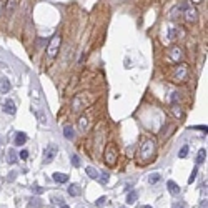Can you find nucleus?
I'll use <instances>...</instances> for the list:
<instances>
[{
	"mask_svg": "<svg viewBox=\"0 0 208 208\" xmlns=\"http://www.w3.org/2000/svg\"><path fill=\"white\" fill-rule=\"evenodd\" d=\"M153 153H155V140L150 138V140H145L142 143L140 150H138V158L142 160V163H146L152 160Z\"/></svg>",
	"mask_w": 208,
	"mask_h": 208,
	"instance_id": "1",
	"label": "nucleus"
},
{
	"mask_svg": "<svg viewBox=\"0 0 208 208\" xmlns=\"http://www.w3.org/2000/svg\"><path fill=\"white\" fill-rule=\"evenodd\" d=\"M103 157H105V162H107V165H115V163H117V158H118V150H117V146L113 145V143H108L107 148H105Z\"/></svg>",
	"mask_w": 208,
	"mask_h": 208,
	"instance_id": "2",
	"label": "nucleus"
},
{
	"mask_svg": "<svg viewBox=\"0 0 208 208\" xmlns=\"http://www.w3.org/2000/svg\"><path fill=\"white\" fill-rule=\"evenodd\" d=\"M60 43H62V38H60V35H54V37L50 38V42H48V47H47V55L50 57V58L57 57V54H58V48H60Z\"/></svg>",
	"mask_w": 208,
	"mask_h": 208,
	"instance_id": "3",
	"label": "nucleus"
},
{
	"mask_svg": "<svg viewBox=\"0 0 208 208\" xmlns=\"http://www.w3.org/2000/svg\"><path fill=\"white\" fill-rule=\"evenodd\" d=\"M57 155H58V148L55 145H50L48 148H45V153H43V163H52Z\"/></svg>",
	"mask_w": 208,
	"mask_h": 208,
	"instance_id": "4",
	"label": "nucleus"
},
{
	"mask_svg": "<svg viewBox=\"0 0 208 208\" xmlns=\"http://www.w3.org/2000/svg\"><path fill=\"white\" fill-rule=\"evenodd\" d=\"M183 12H185V20L188 23L197 22V9H195V7L185 5V7H183Z\"/></svg>",
	"mask_w": 208,
	"mask_h": 208,
	"instance_id": "5",
	"label": "nucleus"
},
{
	"mask_svg": "<svg viewBox=\"0 0 208 208\" xmlns=\"http://www.w3.org/2000/svg\"><path fill=\"white\" fill-rule=\"evenodd\" d=\"M186 75H188L186 65H180V67L177 68V72H175V80H177V82H183L186 78Z\"/></svg>",
	"mask_w": 208,
	"mask_h": 208,
	"instance_id": "6",
	"label": "nucleus"
},
{
	"mask_svg": "<svg viewBox=\"0 0 208 208\" xmlns=\"http://www.w3.org/2000/svg\"><path fill=\"white\" fill-rule=\"evenodd\" d=\"M3 112L9 113V115H15V112H17L15 102H14V100H7L5 103H3Z\"/></svg>",
	"mask_w": 208,
	"mask_h": 208,
	"instance_id": "7",
	"label": "nucleus"
},
{
	"mask_svg": "<svg viewBox=\"0 0 208 208\" xmlns=\"http://www.w3.org/2000/svg\"><path fill=\"white\" fill-rule=\"evenodd\" d=\"M166 188H168V191L173 195V197H178V195H180V186H178L173 180H168V182H166Z\"/></svg>",
	"mask_w": 208,
	"mask_h": 208,
	"instance_id": "8",
	"label": "nucleus"
},
{
	"mask_svg": "<svg viewBox=\"0 0 208 208\" xmlns=\"http://www.w3.org/2000/svg\"><path fill=\"white\" fill-rule=\"evenodd\" d=\"M170 58H172L173 62H180V60L183 58L182 48H178V47H173L172 50H170Z\"/></svg>",
	"mask_w": 208,
	"mask_h": 208,
	"instance_id": "9",
	"label": "nucleus"
},
{
	"mask_svg": "<svg viewBox=\"0 0 208 208\" xmlns=\"http://www.w3.org/2000/svg\"><path fill=\"white\" fill-rule=\"evenodd\" d=\"M63 135L67 140H73V138H75V132H73L72 125H65L63 127Z\"/></svg>",
	"mask_w": 208,
	"mask_h": 208,
	"instance_id": "10",
	"label": "nucleus"
},
{
	"mask_svg": "<svg viewBox=\"0 0 208 208\" xmlns=\"http://www.w3.org/2000/svg\"><path fill=\"white\" fill-rule=\"evenodd\" d=\"M54 180L57 182V183H67L68 182V175L67 173H54Z\"/></svg>",
	"mask_w": 208,
	"mask_h": 208,
	"instance_id": "11",
	"label": "nucleus"
},
{
	"mask_svg": "<svg viewBox=\"0 0 208 208\" xmlns=\"http://www.w3.org/2000/svg\"><path fill=\"white\" fill-rule=\"evenodd\" d=\"M137 198H138V191H137V190L128 191V195H127V203H128V205H133V203L137 202Z\"/></svg>",
	"mask_w": 208,
	"mask_h": 208,
	"instance_id": "12",
	"label": "nucleus"
},
{
	"mask_svg": "<svg viewBox=\"0 0 208 208\" xmlns=\"http://www.w3.org/2000/svg\"><path fill=\"white\" fill-rule=\"evenodd\" d=\"M25 142H27V135L23 132H18L17 137H15V143H17V146H22Z\"/></svg>",
	"mask_w": 208,
	"mask_h": 208,
	"instance_id": "13",
	"label": "nucleus"
},
{
	"mask_svg": "<svg viewBox=\"0 0 208 208\" xmlns=\"http://www.w3.org/2000/svg\"><path fill=\"white\" fill-rule=\"evenodd\" d=\"M78 128L82 132H85V130L88 128V118L87 117H80L78 118Z\"/></svg>",
	"mask_w": 208,
	"mask_h": 208,
	"instance_id": "14",
	"label": "nucleus"
},
{
	"mask_svg": "<svg viewBox=\"0 0 208 208\" xmlns=\"http://www.w3.org/2000/svg\"><path fill=\"white\" fill-rule=\"evenodd\" d=\"M0 90H2L3 93H7L10 90V82H9V78H2L0 80Z\"/></svg>",
	"mask_w": 208,
	"mask_h": 208,
	"instance_id": "15",
	"label": "nucleus"
},
{
	"mask_svg": "<svg viewBox=\"0 0 208 208\" xmlns=\"http://www.w3.org/2000/svg\"><path fill=\"white\" fill-rule=\"evenodd\" d=\"M68 195H72V197H78L80 195V188H78V185H70L68 186Z\"/></svg>",
	"mask_w": 208,
	"mask_h": 208,
	"instance_id": "16",
	"label": "nucleus"
},
{
	"mask_svg": "<svg viewBox=\"0 0 208 208\" xmlns=\"http://www.w3.org/2000/svg\"><path fill=\"white\" fill-rule=\"evenodd\" d=\"M85 172H87V175L90 178H93V180H97V178H98V172H97L93 166H87V168H85Z\"/></svg>",
	"mask_w": 208,
	"mask_h": 208,
	"instance_id": "17",
	"label": "nucleus"
},
{
	"mask_svg": "<svg viewBox=\"0 0 208 208\" xmlns=\"http://www.w3.org/2000/svg\"><path fill=\"white\" fill-rule=\"evenodd\" d=\"M205 160H206V150H205V148H202V150L198 152V155H197V163L200 165V163H203Z\"/></svg>",
	"mask_w": 208,
	"mask_h": 208,
	"instance_id": "18",
	"label": "nucleus"
},
{
	"mask_svg": "<svg viewBox=\"0 0 208 208\" xmlns=\"http://www.w3.org/2000/svg\"><path fill=\"white\" fill-rule=\"evenodd\" d=\"M108 178H110V173H108V172H102V173H100V178H97V180H100L102 185H107V183H108Z\"/></svg>",
	"mask_w": 208,
	"mask_h": 208,
	"instance_id": "19",
	"label": "nucleus"
},
{
	"mask_svg": "<svg viewBox=\"0 0 208 208\" xmlns=\"http://www.w3.org/2000/svg\"><path fill=\"white\" fill-rule=\"evenodd\" d=\"M40 206H42V202L38 198H32V202L27 205V208H40Z\"/></svg>",
	"mask_w": 208,
	"mask_h": 208,
	"instance_id": "20",
	"label": "nucleus"
},
{
	"mask_svg": "<svg viewBox=\"0 0 208 208\" xmlns=\"http://www.w3.org/2000/svg\"><path fill=\"white\" fill-rule=\"evenodd\" d=\"M15 3H17V0H7V5H5V9H7V12H9V14H12V12H14Z\"/></svg>",
	"mask_w": 208,
	"mask_h": 208,
	"instance_id": "21",
	"label": "nucleus"
},
{
	"mask_svg": "<svg viewBox=\"0 0 208 208\" xmlns=\"http://www.w3.org/2000/svg\"><path fill=\"white\" fill-rule=\"evenodd\" d=\"M186 155H188V145H183L180 148V152H178V157L180 158H185Z\"/></svg>",
	"mask_w": 208,
	"mask_h": 208,
	"instance_id": "22",
	"label": "nucleus"
},
{
	"mask_svg": "<svg viewBox=\"0 0 208 208\" xmlns=\"http://www.w3.org/2000/svg\"><path fill=\"white\" fill-rule=\"evenodd\" d=\"M160 178H162V177H160V173H153L152 177L148 178V182L152 183V185H155V183H158V182H160Z\"/></svg>",
	"mask_w": 208,
	"mask_h": 208,
	"instance_id": "23",
	"label": "nucleus"
},
{
	"mask_svg": "<svg viewBox=\"0 0 208 208\" xmlns=\"http://www.w3.org/2000/svg\"><path fill=\"white\" fill-rule=\"evenodd\" d=\"M70 160H72V165L75 166V168H78V166H80V158L77 157V155H72V158H70Z\"/></svg>",
	"mask_w": 208,
	"mask_h": 208,
	"instance_id": "24",
	"label": "nucleus"
},
{
	"mask_svg": "<svg viewBox=\"0 0 208 208\" xmlns=\"http://www.w3.org/2000/svg\"><path fill=\"white\" fill-rule=\"evenodd\" d=\"M17 162V155H15L14 150H10L9 152V163H15Z\"/></svg>",
	"mask_w": 208,
	"mask_h": 208,
	"instance_id": "25",
	"label": "nucleus"
},
{
	"mask_svg": "<svg viewBox=\"0 0 208 208\" xmlns=\"http://www.w3.org/2000/svg\"><path fill=\"white\" fill-rule=\"evenodd\" d=\"M197 173H198V168L195 166L193 172H191V175H190V178H188V183H193V182H195V178H197Z\"/></svg>",
	"mask_w": 208,
	"mask_h": 208,
	"instance_id": "26",
	"label": "nucleus"
},
{
	"mask_svg": "<svg viewBox=\"0 0 208 208\" xmlns=\"http://www.w3.org/2000/svg\"><path fill=\"white\" fill-rule=\"evenodd\" d=\"M105 202H107V197H100V198L95 202V205H97V206H103Z\"/></svg>",
	"mask_w": 208,
	"mask_h": 208,
	"instance_id": "27",
	"label": "nucleus"
},
{
	"mask_svg": "<svg viewBox=\"0 0 208 208\" xmlns=\"http://www.w3.org/2000/svg\"><path fill=\"white\" fill-rule=\"evenodd\" d=\"M5 5H7V0H0V15L3 14V10H5Z\"/></svg>",
	"mask_w": 208,
	"mask_h": 208,
	"instance_id": "28",
	"label": "nucleus"
},
{
	"mask_svg": "<svg viewBox=\"0 0 208 208\" xmlns=\"http://www.w3.org/2000/svg\"><path fill=\"white\" fill-rule=\"evenodd\" d=\"M32 190H34V191H35L37 195L43 193V188H42V186H38V185H35V186H34V188H32Z\"/></svg>",
	"mask_w": 208,
	"mask_h": 208,
	"instance_id": "29",
	"label": "nucleus"
},
{
	"mask_svg": "<svg viewBox=\"0 0 208 208\" xmlns=\"http://www.w3.org/2000/svg\"><path fill=\"white\" fill-rule=\"evenodd\" d=\"M20 158H22V160H27V158H28V152H27V150H22V152H20Z\"/></svg>",
	"mask_w": 208,
	"mask_h": 208,
	"instance_id": "30",
	"label": "nucleus"
},
{
	"mask_svg": "<svg viewBox=\"0 0 208 208\" xmlns=\"http://www.w3.org/2000/svg\"><path fill=\"white\" fill-rule=\"evenodd\" d=\"M173 208H183V203H175Z\"/></svg>",
	"mask_w": 208,
	"mask_h": 208,
	"instance_id": "31",
	"label": "nucleus"
},
{
	"mask_svg": "<svg viewBox=\"0 0 208 208\" xmlns=\"http://www.w3.org/2000/svg\"><path fill=\"white\" fill-rule=\"evenodd\" d=\"M202 208H208L206 206V200H205V202H202Z\"/></svg>",
	"mask_w": 208,
	"mask_h": 208,
	"instance_id": "32",
	"label": "nucleus"
},
{
	"mask_svg": "<svg viewBox=\"0 0 208 208\" xmlns=\"http://www.w3.org/2000/svg\"><path fill=\"white\" fill-rule=\"evenodd\" d=\"M191 2H193V3H200L202 0H191Z\"/></svg>",
	"mask_w": 208,
	"mask_h": 208,
	"instance_id": "33",
	"label": "nucleus"
},
{
	"mask_svg": "<svg viewBox=\"0 0 208 208\" xmlns=\"http://www.w3.org/2000/svg\"><path fill=\"white\" fill-rule=\"evenodd\" d=\"M60 208H70V206H68V205H65V203H63V205L60 206Z\"/></svg>",
	"mask_w": 208,
	"mask_h": 208,
	"instance_id": "34",
	"label": "nucleus"
},
{
	"mask_svg": "<svg viewBox=\"0 0 208 208\" xmlns=\"http://www.w3.org/2000/svg\"><path fill=\"white\" fill-rule=\"evenodd\" d=\"M142 208H152V206H150V205H145V206H142Z\"/></svg>",
	"mask_w": 208,
	"mask_h": 208,
	"instance_id": "35",
	"label": "nucleus"
},
{
	"mask_svg": "<svg viewBox=\"0 0 208 208\" xmlns=\"http://www.w3.org/2000/svg\"><path fill=\"white\" fill-rule=\"evenodd\" d=\"M122 208H123V206H122Z\"/></svg>",
	"mask_w": 208,
	"mask_h": 208,
	"instance_id": "36",
	"label": "nucleus"
}]
</instances>
